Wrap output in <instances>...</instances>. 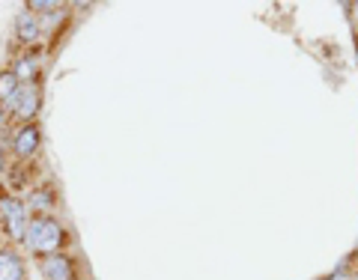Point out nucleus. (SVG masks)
<instances>
[{
	"label": "nucleus",
	"mask_w": 358,
	"mask_h": 280,
	"mask_svg": "<svg viewBox=\"0 0 358 280\" xmlns=\"http://www.w3.org/2000/svg\"><path fill=\"white\" fill-rule=\"evenodd\" d=\"M66 242V230L57 218L51 215H36L30 223H27V233H24V244L39 253V256H51V253H60Z\"/></svg>",
	"instance_id": "f257e3e1"
},
{
	"label": "nucleus",
	"mask_w": 358,
	"mask_h": 280,
	"mask_svg": "<svg viewBox=\"0 0 358 280\" xmlns=\"http://www.w3.org/2000/svg\"><path fill=\"white\" fill-rule=\"evenodd\" d=\"M39 105H42V87L36 81H30V84H21L15 89V96L6 102V110H9V114H15L18 119L30 122L33 117H36Z\"/></svg>",
	"instance_id": "f03ea898"
},
{
	"label": "nucleus",
	"mask_w": 358,
	"mask_h": 280,
	"mask_svg": "<svg viewBox=\"0 0 358 280\" xmlns=\"http://www.w3.org/2000/svg\"><path fill=\"white\" fill-rule=\"evenodd\" d=\"M0 221H3V230L13 242H24L27 233V212L18 203L15 197H0Z\"/></svg>",
	"instance_id": "7ed1b4c3"
},
{
	"label": "nucleus",
	"mask_w": 358,
	"mask_h": 280,
	"mask_svg": "<svg viewBox=\"0 0 358 280\" xmlns=\"http://www.w3.org/2000/svg\"><path fill=\"white\" fill-rule=\"evenodd\" d=\"M42 143V128L39 122H24L18 131H15V140H13V152L18 159H30V155H36Z\"/></svg>",
	"instance_id": "20e7f679"
},
{
	"label": "nucleus",
	"mask_w": 358,
	"mask_h": 280,
	"mask_svg": "<svg viewBox=\"0 0 358 280\" xmlns=\"http://www.w3.org/2000/svg\"><path fill=\"white\" fill-rule=\"evenodd\" d=\"M42 277L45 280H78L75 277V263L66 253H51L42 260Z\"/></svg>",
	"instance_id": "39448f33"
},
{
	"label": "nucleus",
	"mask_w": 358,
	"mask_h": 280,
	"mask_svg": "<svg viewBox=\"0 0 358 280\" xmlns=\"http://www.w3.org/2000/svg\"><path fill=\"white\" fill-rule=\"evenodd\" d=\"M15 33H18V39L24 42V45H33L39 39V21L33 13H21L15 18Z\"/></svg>",
	"instance_id": "423d86ee"
},
{
	"label": "nucleus",
	"mask_w": 358,
	"mask_h": 280,
	"mask_svg": "<svg viewBox=\"0 0 358 280\" xmlns=\"http://www.w3.org/2000/svg\"><path fill=\"white\" fill-rule=\"evenodd\" d=\"M0 280H24V265L9 251H0Z\"/></svg>",
	"instance_id": "0eeeda50"
},
{
	"label": "nucleus",
	"mask_w": 358,
	"mask_h": 280,
	"mask_svg": "<svg viewBox=\"0 0 358 280\" xmlns=\"http://www.w3.org/2000/svg\"><path fill=\"white\" fill-rule=\"evenodd\" d=\"M13 75L18 78L21 84H30V81H36V75H39V60L36 57H21L18 63H15V69H13Z\"/></svg>",
	"instance_id": "6e6552de"
},
{
	"label": "nucleus",
	"mask_w": 358,
	"mask_h": 280,
	"mask_svg": "<svg viewBox=\"0 0 358 280\" xmlns=\"http://www.w3.org/2000/svg\"><path fill=\"white\" fill-rule=\"evenodd\" d=\"M21 87V81H18V78L13 75V69H9V72H0V102H9V98H13L15 96V89Z\"/></svg>",
	"instance_id": "1a4fd4ad"
},
{
	"label": "nucleus",
	"mask_w": 358,
	"mask_h": 280,
	"mask_svg": "<svg viewBox=\"0 0 358 280\" xmlns=\"http://www.w3.org/2000/svg\"><path fill=\"white\" fill-rule=\"evenodd\" d=\"M30 206H33V212H48L54 206V191L51 188H36V191L30 194Z\"/></svg>",
	"instance_id": "9d476101"
},
{
	"label": "nucleus",
	"mask_w": 358,
	"mask_h": 280,
	"mask_svg": "<svg viewBox=\"0 0 358 280\" xmlns=\"http://www.w3.org/2000/svg\"><path fill=\"white\" fill-rule=\"evenodd\" d=\"M27 9H33V13H36V9H39V13H45V9H60L57 3H45V0H39V3H27Z\"/></svg>",
	"instance_id": "9b49d317"
},
{
	"label": "nucleus",
	"mask_w": 358,
	"mask_h": 280,
	"mask_svg": "<svg viewBox=\"0 0 358 280\" xmlns=\"http://www.w3.org/2000/svg\"><path fill=\"white\" fill-rule=\"evenodd\" d=\"M3 167H6V155H3V149H0V173H3Z\"/></svg>",
	"instance_id": "f8f14e48"
},
{
	"label": "nucleus",
	"mask_w": 358,
	"mask_h": 280,
	"mask_svg": "<svg viewBox=\"0 0 358 280\" xmlns=\"http://www.w3.org/2000/svg\"><path fill=\"white\" fill-rule=\"evenodd\" d=\"M3 122H6V108L0 105V126H3Z\"/></svg>",
	"instance_id": "ddd939ff"
},
{
	"label": "nucleus",
	"mask_w": 358,
	"mask_h": 280,
	"mask_svg": "<svg viewBox=\"0 0 358 280\" xmlns=\"http://www.w3.org/2000/svg\"><path fill=\"white\" fill-rule=\"evenodd\" d=\"M331 280H350V274H341V272H338V274H334Z\"/></svg>",
	"instance_id": "4468645a"
}]
</instances>
